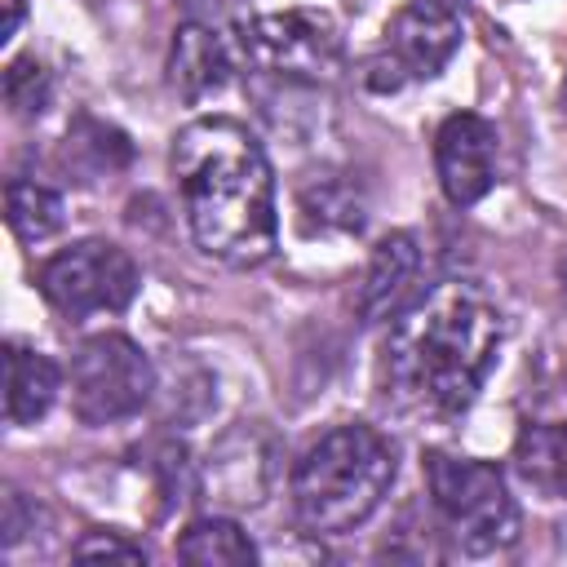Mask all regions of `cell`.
<instances>
[{
	"label": "cell",
	"instance_id": "cell-10",
	"mask_svg": "<svg viewBox=\"0 0 567 567\" xmlns=\"http://www.w3.org/2000/svg\"><path fill=\"white\" fill-rule=\"evenodd\" d=\"M235 71H248L244 58L226 35H217L204 22H177L173 44H168V84L186 102H204L208 93H221Z\"/></svg>",
	"mask_w": 567,
	"mask_h": 567
},
{
	"label": "cell",
	"instance_id": "cell-7",
	"mask_svg": "<svg viewBox=\"0 0 567 567\" xmlns=\"http://www.w3.org/2000/svg\"><path fill=\"white\" fill-rule=\"evenodd\" d=\"M346 44L323 9H284L261 13L252 22V66L288 80V84H319L341 71Z\"/></svg>",
	"mask_w": 567,
	"mask_h": 567
},
{
	"label": "cell",
	"instance_id": "cell-5",
	"mask_svg": "<svg viewBox=\"0 0 567 567\" xmlns=\"http://www.w3.org/2000/svg\"><path fill=\"white\" fill-rule=\"evenodd\" d=\"M155 390L146 350L124 332H97L71 354V408L84 425H115L137 416Z\"/></svg>",
	"mask_w": 567,
	"mask_h": 567
},
{
	"label": "cell",
	"instance_id": "cell-9",
	"mask_svg": "<svg viewBox=\"0 0 567 567\" xmlns=\"http://www.w3.org/2000/svg\"><path fill=\"white\" fill-rule=\"evenodd\" d=\"M434 168L456 208L478 204L496 186V128L474 111L447 115L434 133Z\"/></svg>",
	"mask_w": 567,
	"mask_h": 567
},
{
	"label": "cell",
	"instance_id": "cell-18",
	"mask_svg": "<svg viewBox=\"0 0 567 567\" xmlns=\"http://www.w3.org/2000/svg\"><path fill=\"white\" fill-rule=\"evenodd\" d=\"M53 97V80L35 58H13L4 66V102L13 106V115H40Z\"/></svg>",
	"mask_w": 567,
	"mask_h": 567
},
{
	"label": "cell",
	"instance_id": "cell-13",
	"mask_svg": "<svg viewBox=\"0 0 567 567\" xmlns=\"http://www.w3.org/2000/svg\"><path fill=\"white\" fill-rule=\"evenodd\" d=\"M514 465L536 492L567 496V421L523 425L514 443Z\"/></svg>",
	"mask_w": 567,
	"mask_h": 567
},
{
	"label": "cell",
	"instance_id": "cell-11",
	"mask_svg": "<svg viewBox=\"0 0 567 567\" xmlns=\"http://www.w3.org/2000/svg\"><path fill=\"white\" fill-rule=\"evenodd\" d=\"M416 270H421V248H416V235L408 230H390L372 257H368V270H363V284H359V319L363 323H385L394 319L412 288H416Z\"/></svg>",
	"mask_w": 567,
	"mask_h": 567
},
{
	"label": "cell",
	"instance_id": "cell-4",
	"mask_svg": "<svg viewBox=\"0 0 567 567\" xmlns=\"http://www.w3.org/2000/svg\"><path fill=\"white\" fill-rule=\"evenodd\" d=\"M430 505L465 554H496L518 540V505L492 461L430 447L421 456Z\"/></svg>",
	"mask_w": 567,
	"mask_h": 567
},
{
	"label": "cell",
	"instance_id": "cell-6",
	"mask_svg": "<svg viewBox=\"0 0 567 567\" xmlns=\"http://www.w3.org/2000/svg\"><path fill=\"white\" fill-rule=\"evenodd\" d=\"M40 292L66 319L115 315L137 292V266L111 239H80L40 266Z\"/></svg>",
	"mask_w": 567,
	"mask_h": 567
},
{
	"label": "cell",
	"instance_id": "cell-16",
	"mask_svg": "<svg viewBox=\"0 0 567 567\" xmlns=\"http://www.w3.org/2000/svg\"><path fill=\"white\" fill-rule=\"evenodd\" d=\"M173 4L182 9L186 22H204L217 35H226L235 44V53L244 58V66H252V22L257 18H248L244 0H173Z\"/></svg>",
	"mask_w": 567,
	"mask_h": 567
},
{
	"label": "cell",
	"instance_id": "cell-17",
	"mask_svg": "<svg viewBox=\"0 0 567 567\" xmlns=\"http://www.w3.org/2000/svg\"><path fill=\"white\" fill-rule=\"evenodd\" d=\"M80 155H89L93 159V173H111V168H124L128 164V137L124 133H115V128H106V124H97V120H80L71 133H66V159H80Z\"/></svg>",
	"mask_w": 567,
	"mask_h": 567
},
{
	"label": "cell",
	"instance_id": "cell-1",
	"mask_svg": "<svg viewBox=\"0 0 567 567\" xmlns=\"http://www.w3.org/2000/svg\"><path fill=\"white\" fill-rule=\"evenodd\" d=\"M501 337L505 323L487 292L443 279L390 319L381 346V390L412 416H461L492 377Z\"/></svg>",
	"mask_w": 567,
	"mask_h": 567
},
{
	"label": "cell",
	"instance_id": "cell-14",
	"mask_svg": "<svg viewBox=\"0 0 567 567\" xmlns=\"http://www.w3.org/2000/svg\"><path fill=\"white\" fill-rule=\"evenodd\" d=\"M177 558L182 563H199V567H248L257 563V545L248 540V532L230 518H195L182 536H177Z\"/></svg>",
	"mask_w": 567,
	"mask_h": 567
},
{
	"label": "cell",
	"instance_id": "cell-2",
	"mask_svg": "<svg viewBox=\"0 0 567 567\" xmlns=\"http://www.w3.org/2000/svg\"><path fill=\"white\" fill-rule=\"evenodd\" d=\"M173 177L186 226L213 261L244 270L275 257V173L248 124L230 115L190 120L173 137Z\"/></svg>",
	"mask_w": 567,
	"mask_h": 567
},
{
	"label": "cell",
	"instance_id": "cell-22",
	"mask_svg": "<svg viewBox=\"0 0 567 567\" xmlns=\"http://www.w3.org/2000/svg\"><path fill=\"white\" fill-rule=\"evenodd\" d=\"M563 111H567V80H563Z\"/></svg>",
	"mask_w": 567,
	"mask_h": 567
},
{
	"label": "cell",
	"instance_id": "cell-12",
	"mask_svg": "<svg viewBox=\"0 0 567 567\" xmlns=\"http://www.w3.org/2000/svg\"><path fill=\"white\" fill-rule=\"evenodd\" d=\"M58 385H62V372L49 354L22 341H4V416L13 425H35L53 408Z\"/></svg>",
	"mask_w": 567,
	"mask_h": 567
},
{
	"label": "cell",
	"instance_id": "cell-20",
	"mask_svg": "<svg viewBox=\"0 0 567 567\" xmlns=\"http://www.w3.org/2000/svg\"><path fill=\"white\" fill-rule=\"evenodd\" d=\"M18 22H22V0H4V22H0V40H13Z\"/></svg>",
	"mask_w": 567,
	"mask_h": 567
},
{
	"label": "cell",
	"instance_id": "cell-21",
	"mask_svg": "<svg viewBox=\"0 0 567 567\" xmlns=\"http://www.w3.org/2000/svg\"><path fill=\"white\" fill-rule=\"evenodd\" d=\"M439 4H447V9H456V13L465 9V0H439Z\"/></svg>",
	"mask_w": 567,
	"mask_h": 567
},
{
	"label": "cell",
	"instance_id": "cell-23",
	"mask_svg": "<svg viewBox=\"0 0 567 567\" xmlns=\"http://www.w3.org/2000/svg\"><path fill=\"white\" fill-rule=\"evenodd\" d=\"M563 288H567V261H563Z\"/></svg>",
	"mask_w": 567,
	"mask_h": 567
},
{
	"label": "cell",
	"instance_id": "cell-3",
	"mask_svg": "<svg viewBox=\"0 0 567 567\" xmlns=\"http://www.w3.org/2000/svg\"><path fill=\"white\" fill-rule=\"evenodd\" d=\"M394 483V447L381 430L354 421L328 430L292 470L297 523L315 536H346L372 518Z\"/></svg>",
	"mask_w": 567,
	"mask_h": 567
},
{
	"label": "cell",
	"instance_id": "cell-15",
	"mask_svg": "<svg viewBox=\"0 0 567 567\" xmlns=\"http://www.w3.org/2000/svg\"><path fill=\"white\" fill-rule=\"evenodd\" d=\"M4 217H9V230L27 244H40L49 239L58 226H62V195L49 190L44 182H31V177H9L4 186Z\"/></svg>",
	"mask_w": 567,
	"mask_h": 567
},
{
	"label": "cell",
	"instance_id": "cell-19",
	"mask_svg": "<svg viewBox=\"0 0 567 567\" xmlns=\"http://www.w3.org/2000/svg\"><path fill=\"white\" fill-rule=\"evenodd\" d=\"M71 554L75 558H120V563H146L151 558L146 545H137V540H128L120 532H89L84 540H75Z\"/></svg>",
	"mask_w": 567,
	"mask_h": 567
},
{
	"label": "cell",
	"instance_id": "cell-8",
	"mask_svg": "<svg viewBox=\"0 0 567 567\" xmlns=\"http://www.w3.org/2000/svg\"><path fill=\"white\" fill-rule=\"evenodd\" d=\"M456 49H461V13L439 0H412L390 18L385 53L372 58L368 66L390 71V89H399L403 80L439 75Z\"/></svg>",
	"mask_w": 567,
	"mask_h": 567
}]
</instances>
